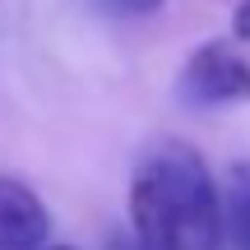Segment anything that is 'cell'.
I'll list each match as a JSON object with an SVG mask.
<instances>
[{
    "instance_id": "1",
    "label": "cell",
    "mask_w": 250,
    "mask_h": 250,
    "mask_svg": "<svg viewBox=\"0 0 250 250\" xmlns=\"http://www.w3.org/2000/svg\"><path fill=\"white\" fill-rule=\"evenodd\" d=\"M134 250H223V195L195 144L167 139L130 181Z\"/></svg>"
},
{
    "instance_id": "2",
    "label": "cell",
    "mask_w": 250,
    "mask_h": 250,
    "mask_svg": "<svg viewBox=\"0 0 250 250\" xmlns=\"http://www.w3.org/2000/svg\"><path fill=\"white\" fill-rule=\"evenodd\" d=\"M176 98L186 107L213 111V107H241L250 102V61L236 51L232 42H204L190 51V61L181 65Z\"/></svg>"
},
{
    "instance_id": "3",
    "label": "cell",
    "mask_w": 250,
    "mask_h": 250,
    "mask_svg": "<svg viewBox=\"0 0 250 250\" xmlns=\"http://www.w3.org/2000/svg\"><path fill=\"white\" fill-rule=\"evenodd\" d=\"M51 213L19 176H0V250H42Z\"/></svg>"
},
{
    "instance_id": "4",
    "label": "cell",
    "mask_w": 250,
    "mask_h": 250,
    "mask_svg": "<svg viewBox=\"0 0 250 250\" xmlns=\"http://www.w3.org/2000/svg\"><path fill=\"white\" fill-rule=\"evenodd\" d=\"M223 195V236H232V250H250V162H236L227 171Z\"/></svg>"
},
{
    "instance_id": "5",
    "label": "cell",
    "mask_w": 250,
    "mask_h": 250,
    "mask_svg": "<svg viewBox=\"0 0 250 250\" xmlns=\"http://www.w3.org/2000/svg\"><path fill=\"white\" fill-rule=\"evenodd\" d=\"M98 9H107L116 19H148L162 9V0H98Z\"/></svg>"
},
{
    "instance_id": "6",
    "label": "cell",
    "mask_w": 250,
    "mask_h": 250,
    "mask_svg": "<svg viewBox=\"0 0 250 250\" xmlns=\"http://www.w3.org/2000/svg\"><path fill=\"white\" fill-rule=\"evenodd\" d=\"M232 42H250V0L232 9Z\"/></svg>"
},
{
    "instance_id": "7",
    "label": "cell",
    "mask_w": 250,
    "mask_h": 250,
    "mask_svg": "<svg viewBox=\"0 0 250 250\" xmlns=\"http://www.w3.org/2000/svg\"><path fill=\"white\" fill-rule=\"evenodd\" d=\"M51 250H79V246H51Z\"/></svg>"
}]
</instances>
